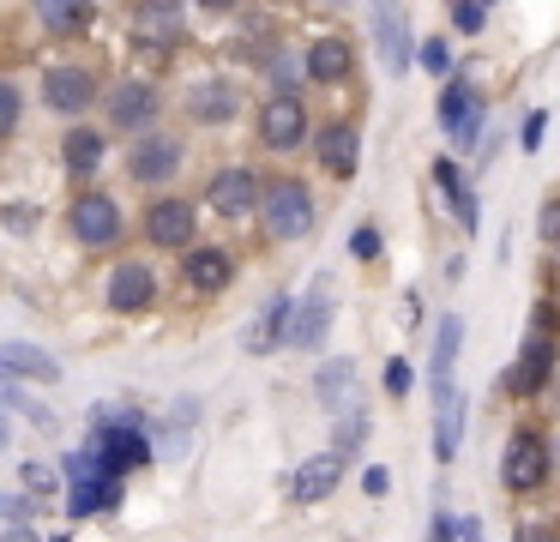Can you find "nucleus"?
<instances>
[{"label": "nucleus", "mask_w": 560, "mask_h": 542, "mask_svg": "<svg viewBox=\"0 0 560 542\" xmlns=\"http://www.w3.org/2000/svg\"><path fill=\"white\" fill-rule=\"evenodd\" d=\"M434 181H440V193L452 199V211H458L464 235H470V229H476V193L458 181V163H452V157H440V163H434Z\"/></svg>", "instance_id": "a878e982"}, {"label": "nucleus", "mask_w": 560, "mask_h": 542, "mask_svg": "<svg viewBox=\"0 0 560 542\" xmlns=\"http://www.w3.org/2000/svg\"><path fill=\"white\" fill-rule=\"evenodd\" d=\"M368 24H374L380 60H386L392 79H398V72H410V31H404V12L398 7H374V12H368Z\"/></svg>", "instance_id": "dca6fc26"}, {"label": "nucleus", "mask_w": 560, "mask_h": 542, "mask_svg": "<svg viewBox=\"0 0 560 542\" xmlns=\"http://www.w3.org/2000/svg\"><path fill=\"white\" fill-rule=\"evenodd\" d=\"M211 211H223V217H254L259 211V199H266V187H259V175L254 169H223V175H211Z\"/></svg>", "instance_id": "9b49d317"}, {"label": "nucleus", "mask_w": 560, "mask_h": 542, "mask_svg": "<svg viewBox=\"0 0 560 542\" xmlns=\"http://www.w3.org/2000/svg\"><path fill=\"white\" fill-rule=\"evenodd\" d=\"M555 247H560V235H555Z\"/></svg>", "instance_id": "49530a36"}, {"label": "nucleus", "mask_w": 560, "mask_h": 542, "mask_svg": "<svg viewBox=\"0 0 560 542\" xmlns=\"http://www.w3.org/2000/svg\"><path fill=\"white\" fill-rule=\"evenodd\" d=\"M103 108H109V127H121V132L133 127V139H139V132H151V120H158L163 103H158V91H151L145 79H121Z\"/></svg>", "instance_id": "6e6552de"}, {"label": "nucleus", "mask_w": 560, "mask_h": 542, "mask_svg": "<svg viewBox=\"0 0 560 542\" xmlns=\"http://www.w3.org/2000/svg\"><path fill=\"white\" fill-rule=\"evenodd\" d=\"M259 217H266L271 241H302V235H314V223H319L314 193H307V181H295V175L271 181L266 199H259Z\"/></svg>", "instance_id": "f257e3e1"}, {"label": "nucleus", "mask_w": 560, "mask_h": 542, "mask_svg": "<svg viewBox=\"0 0 560 542\" xmlns=\"http://www.w3.org/2000/svg\"><path fill=\"white\" fill-rule=\"evenodd\" d=\"M302 60L295 55H271V84H278V96H295V84H302Z\"/></svg>", "instance_id": "7c9ffc66"}, {"label": "nucleus", "mask_w": 560, "mask_h": 542, "mask_svg": "<svg viewBox=\"0 0 560 542\" xmlns=\"http://www.w3.org/2000/svg\"><path fill=\"white\" fill-rule=\"evenodd\" d=\"M7 229H13V235H31V229H37V211H25V205H7Z\"/></svg>", "instance_id": "e433bc0d"}, {"label": "nucleus", "mask_w": 560, "mask_h": 542, "mask_svg": "<svg viewBox=\"0 0 560 542\" xmlns=\"http://www.w3.org/2000/svg\"><path fill=\"white\" fill-rule=\"evenodd\" d=\"M338 476H343V458H338V452H314V458H302V464H295L290 494H295L302 506H314V500H326V494L338 488Z\"/></svg>", "instance_id": "f3484780"}, {"label": "nucleus", "mask_w": 560, "mask_h": 542, "mask_svg": "<svg viewBox=\"0 0 560 542\" xmlns=\"http://www.w3.org/2000/svg\"><path fill=\"white\" fill-rule=\"evenodd\" d=\"M67 476H73V488H67L73 518H97V512H115V506H121V482L103 470V458L91 452V446L67 452Z\"/></svg>", "instance_id": "f03ea898"}, {"label": "nucleus", "mask_w": 560, "mask_h": 542, "mask_svg": "<svg viewBox=\"0 0 560 542\" xmlns=\"http://www.w3.org/2000/svg\"><path fill=\"white\" fill-rule=\"evenodd\" d=\"M19 108H25V103H19V84H13V79H0V132H13V127H19Z\"/></svg>", "instance_id": "2f4dec72"}, {"label": "nucleus", "mask_w": 560, "mask_h": 542, "mask_svg": "<svg viewBox=\"0 0 560 542\" xmlns=\"http://www.w3.org/2000/svg\"><path fill=\"white\" fill-rule=\"evenodd\" d=\"M0 373H19V380H37V385H55L61 380V361L37 344H7L0 349Z\"/></svg>", "instance_id": "4be33fe9"}, {"label": "nucleus", "mask_w": 560, "mask_h": 542, "mask_svg": "<svg viewBox=\"0 0 560 542\" xmlns=\"http://www.w3.org/2000/svg\"><path fill=\"white\" fill-rule=\"evenodd\" d=\"M302 67H307V79H314V84H343L355 72V48L343 43V36H319V43L302 55Z\"/></svg>", "instance_id": "a211bd4d"}, {"label": "nucleus", "mask_w": 560, "mask_h": 542, "mask_svg": "<svg viewBox=\"0 0 560 542\" xmlns=\"http://www.w3.org/2000/svg\"><path fill=\"white\" fill-rule=\"evenodd\" d=\"M452 542H482V524H476L470 512H464V518H452Z\"/></svg>", "instance_id": "58836bf2"}, {"label": "nucleus", "mask_w": 560, "mask_h": 542, "mask_svg": "<svg viewBox=\"0 0 560 542\" xmlns=\"http://www.w3.org/2000/svg\"><path fill=\"white\" fill-rule=\"evenodd\" d=\"M43 103H49L55 115H85V108L97 103V79H91L85 67H49V79H43Z\"/></svg>", "instance_id": "ddd939ff"}, {"label": "nucleus", "mask_w": 560, "mask_h": 542, "mask_svg": "<svg viewBox=\"0 0 560 542\" xmlns=\"http://www.w3.org/2000/svg\"><path fill=\"white\" fill-rule=\"evenodd\" d=\"M386 392H392V397L410 392V361H404V356H398V361H386Z\"/></svg>", "instance_id": "c9c22d12"}, {"label": "nucleus", "mask_w": 560, "mask_h": 542, "mask_svg": "<svg viewBox=\"0 0 560 542\" xmlns=\"http://www.w3.org/2000/svg\"><path fill=\"white\" fill-rule=\"evenodd\" d=\"M182 139H175V132H139L133 145H127V175L133 181H145V187H158V181H170L175 169H182Z\"/></svg>", "instance_id": "423d86ee"}, {"label": "nucleus", "mask_w": 560, "mask_h": 542, "mask_svg": "<svg viewBox=\"0 0 560 542\" xmlns=\"http://www.w3.org/2000/svg\"><path fill=\"white\" fill-rule=\"evenodd\" d=\"M37 500H13V494H0V518H31Z\"/></svg>", "instance_id": "ea45409f"}, {"label": "nucleus", "mask_w": 560, "mask_h": 542, "mask_svg": "<svg viewBox=\"0 0 560 542\" xmlns=\"http://www.w3.org/2000/svg\"><path fill=\"white\" fill-rule=\"evenodd\" d=\"M440 127H446L452 145L470 151V145L482 139V96L464 91V84H446V91H440Z\"/></svg>", "instance_id": "f8f14e48"}, {"label": "nucleus", "mask_w": 560, "mask_h": 542, "mask_svg": "<svg viewBox=\"0 0 560 542\" xmlns=\"http://www.w3.org/2000/svg\"><path fill=\"white\" fill-rule=\"evenodd\" d=\"M19 482H25V488H31V500H37V494H49V488H55L49 464H25V470H19Z\"/></svg>", "instance_id": "f704fd0d"}, {"label": "nucleus", "mask_w": 560, "mask_h": 542, "mask_svg": "<svg viewBox=\"0 0 560 542\" xmlns=\"http://www.w3.org/2000/svg\"><path fill=\"white\" fill-rule=\"evenodd\" d=\"M326 332H331V289L326 284H314V296L295 308V325H290V344L295 349H319L326 344Z\"/></svg>", "instance_id": "412c9836"}, {"label": "nucleus", "mask_w": 560, "mask_h": 542, "mask_svg": "<svg viewBox=\"0 0 560 542\" xmlns=\"http://www.w3.org/2000/svg\"><path fill=\"white\" fill-rule=\"evenodd\" d=\"M458 344H464V320L452 313V320H440V337H434V380H452V368H458Z\"/></svg>", "instance_id": "cd10ccee"}, {"label": "nucleus", "mask_w": 560, "mask_h": 542, "mask_svg": "<svg viewBox=\"0 0 560 542\" xmlns=\"http://www.w3.org/2000/svg\"><path fill=\"white\" fill-rule=\"evenodd\" d=\"M362 440H368V416H362V410H343L338 428H331V452H338L343 464H350V458L362 452Z\"/></svg>", "instance_id": "c85d7f7f"}, {"label": "nucleus", "mask_w": 560, "mask_h": 542, "mask_svg": "<svg viewBox=\"0 0 560 542\" xmlns=\"http://www.w3.org/2000/svg\"><path fill=\"white\" fill-rule=\"evenodd\" d=\"M37 19L49 24L55 36H79L91 19H97V12H91L85 0H43V7H37Z\"/></svg>", "instance_id": "bb28decb"}, {"label": "nucleus", "mask_w": 560, "mask_h": 542, "mask_svg": "<svg viewBox=\"0 0 560 542\" xmlns=\"http://www.w3.org/2000/svg\"><path fill=\"white\" fill-rule=\"evenodd\" d=\"M548 482V440L536 428H512L500 452V488L506 494H536Z\"/></svg>", "instance_id": "20e7f679"}, {"label": "nucleus", "mask_w": 560, "mask_h": 542, "mask_svg": "<svg viewBox=\"0 0 560 542\" xmlns=\"http://www.w3.org/2000/svg\"><path fill=\"white\" fill-rule=\"evenodd\" d=\"M555 361H560V344H555V308H536V325H530V337H524L518 361H512V373H506V392H518V397L542 392L548 373H555Z\"/></svg>", "instance_id": "7ed1b4c3"}, {"label": "nucleus", "mask_w": 560, "mask_h": 542, "mask_svg": "<svg viewBox=\"0 0 560 542\" xmlns=\"http://www.w3.org/2000/svg\"><path fill=\"white\" fill-rule=\"evenodd\" d=\"M350 385H355V361H326L319 380H314V392H319V404H343Z\"/></svg>", "instance_id": "c756f323"}, {"label": "nucleus", "mask_w": 560, "mask_h": 542, "mask_svg": "<svg viewBox=\"0 0 560 542\" xmlns=\"http://www.w3.org/2000/svg\"><path fill=\"white\" fill-rule=\"evenodd\" d=\"M151 247H194V205L187 199H158L145 211Z\"/></svg>", "instance_id": "4468645a"}, {"label": "nucleus", "mask_w": 560, "mask_h": 542, "mask_svg": "<svg viewBox=\"0 0 560 542\" xmlns=\"http://www.w3.org/2000/svg\"><path fill=\"white\" fill-rule=\"evenodd\" d=\"M302 139H307L302 96H266V108H259V145L266 151H295Z\"/></svg>", "instance_id": "0eeeda50"}, {"label": "nucleus", "mask_w": 560, "mask_h": 542, "mask_svg": "<svg viewBox=\"0 0 560 542\" xmlns=\"http://www.w3.org/2000/svg\"><path fill=\"white\" fill-rule=\"evenodd\" d=\"M434 452H440V464H452L458 458V422H464V397H458V385L452 380H434Z\"/></svg>", "instance_id": "aec40b11"}, {"label": "nucleus", "mask_w": 560, "mask_h": 542, "mask_svg": "<svg viewBox=\"0 0 560 542\" xmlns=\"http://www.w3.org/2000/svg\"><path fill=\"white\" fill-rule=\"evenodd\" d=\"M422 67H428V72H446V67H452L446 43H422Z\"/></svg>", "instance_id": "4c0bfd02"}, {"label": "nucleus", "mask_w": 560, "mask_h": 542, "mask_svg": "<svg viewBox=\"0 0 560 542\" xmlns=\"http://www.w3.org/2000/svg\"><path fill=\"white\" fill-rule=\"evenodd\" d=\"M290 325H295V301L290 296H271L266 308H259V325L247 332V349H254V356H266L271 344H290Z\"/></svg>", "instance_id": "5701e85b"}, {"label": "nucleus", "mask_w": 560, "mask_h": 542, "mask_svg": "<svg viewBox=\"0 0 560 542\" xmlns=\"http://www.w3.org/2000/svg\"><path fill=\"white\" fill-rule=\"evenodd\" d=\"M7 542H37V530H7Z\"/></svg>", "instance_id": "c03bdc74"}, {"label": "nucleus", "mask_w": 560, "mask_h": 542, "mask_svg": "<svg viewBox=\"0 0 560 542\" xmlns=\"http://www.w3.org/2000/svg\"><path fill=\"white\" fill-rule=\"evenodd\" d=\"M452 24H458L464 36H476L488 24V7H476V0H470V7H452Z\"/></svg>", "instance_id": "72a5a7b5"}, {"label": "nucleus", "mask_w": 560, "mask_h": 542, "mask_svg": "<svg viewBox=\"0 0 560 542\" xmlns=\"http://www.w3.org/2000/svg\"><path fill=\"white\" fill-rule=\"evenodd\" d=\"M542 127H548V115H530V120H524V151H536V145H542Z\"/></svg>", "instance_id": "a19ab883"}, {"label": "nucleus", "mask_w": 560, "mask_h": 542, "mask_svg": "<svg viewBox=\"0 0 560 542\" xmlns=\"http://www.w3.org/2000/svg\"><path fill=\"white\" fill-rule=\"evenodd\" d=\"M61 163L73 169V175H97V163H103V132L97 127H73L61 139Z\"/></svg>", "instance_id": "393cba45"}, {"label": "nucleus", "mask_w": 560, "mask_h": 542, "mask_svg": "<svg viewBox=\"0 0 560 542\" xmlns=\"http://www.w3.org/2000/svg\"><path fill=\"white\" fill-rule=\"evenodd\" d=\"M182 31H187V7H175V0H145V7H133V36L139 43L170 48V43H182Z\"/></svg>", "instance_id": "2eb2a0df"}, {"label": "nucleus", "mask_w": 560, "mask_h": 542, "mask_svg": "<svg viewBox=\"0 0 560 542\" xmlns=\"http://www.w3.org/2000/svg\"><path fill=\"white\" fill-rule=\"evenodd\" d=\"M350 253H355V260H380V229L362 223V229L350 235Z\"/></svg>", "instance_id": "473e14b6"}, {"label": "nucleus", "mask_w": 560, "mask_h": 542, "mask_svg": "<svg viewBox=\"0 0 560 542\" xmlns=\"http://www.w3.org/2000/svg\"><path fill=\"white\" fill-rule=\"evenodd\" d=\"M362 482H368V494H386V488H392V476H386V470H368Z\"/></svg>", "instance_id": "79ce46f5"}, {"label": "nucleus", "mask_w": 560, "mask_h": 542, "mask_svg": "<svg viewBox=\"0 0 560 542\" xmlns=\"http://www.w3.org/2000/svg\"><path fill=\"white\" fill-rule=\"evenodd\" d=\"M518 542H560L555 530H518Z\"/></svg>", "instance_id": "37998d69"}, {"label": "nucleus", "mask_w": 560, "mask_h": 542, "mask_svg": "<svg viewBox=\"0 0 560 542\" xmlns=\"http://www.w3.org/2000/svg\"><path fill=\"white\" fill-rule=\"evenodd\" d=\"M187 284L199 289V296H218V289H230L235 284V260L223 247H187Z\"/></svg>", "instance_id": "6ab92c4d"}, {"label": "nucleus", "mask_w": 560, "mask_h": 542, "mask_svg": "<svg viewBox=\"0 0 560 542\" xmlns=\"http://www.w3.org/2000/svg\"><path fill=\"white\" fill-rule=\"evenodd\" d=\"M67 229H73L79 247H115L127 229L121 205L109 199V193H73V205H67Z\"/></svg>", "instance_id": "39448f33"}, {"label": "nucleus", "mask_w": 560, "mask_h": 542, "mask_svg": "<svg viewBox=\"0 0 560 542\" xmlns=\"http://www.w3.org/2000/svg\"><path fill=\"white\" fill-rule=\"evenodd\" d=\"M103 301H109L115 313H145L151 301H158V277H151V265H145V260H121V265L109 272Z\"/></svg>", "instance_id": "9d476101"}, {"label": "nucleus", "mask_w": 560, "mask_h": 542, "mask_svg": "<svg viewBox=\"0 0 560 542\" xmlns=\"http://www.w3.org/2000/svg\"><path fill=\"white\" fill-rule=\"evenodd\" d=\"M0 452H7V416H0Z\"/></svg>", "instance_id": "a18cd8bd"}, {"label": "nucleus", "mask_w": 560, "mask_h": 542, "mask_svg": "<svg viewBox=\"0 0 560 542\" xmlns=\"http://www.w3.org/2000/svg\"><path fill=\"white\" fill-rule=\"evenodd\" d=\"M187 108H194V120H206V127H223V120L242 108V96H235V84H223V79H199L194 96H187Z\"/></svg>", "instance_id": "b1692460"}, {"label": "nucleus", "mask_w": 560, "mask_h": 542, "mask_svg": "<svg viewBox=\"0 0 560 542\" xmlns=\"http://www.w3.org/2000/svg\"><path fill=\"white\" fill-rule=\"evenodd\" d=\"M314 157L326 175L350 181L355 163H362V132H355V120H326V127L314 132Z\"/></svg>", "instance_id": "1a4fd4ad"}]
</instances>
